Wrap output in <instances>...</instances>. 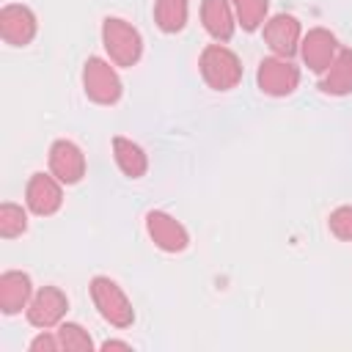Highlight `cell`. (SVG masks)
Here are the masks:
<instances>
[{"label":"cell","mask_w":352,"mask_h":352,"mask_svg":"<svg viewBox=\"0 0 352 352\" xmlns=\"http://www.w3.org/2000/svg\"><path fill=\"white\" fill-rule=\"evenodd\" d=\"M88 292H91L94 308L99 311V316H102L107 324H113V327H118V330L132 327V322H135V308H132L129 297L124 294V289H121L113 278H107V275H94L91 283H88Z\"/></svg>","instance_id":"1"},{"label":"cell","mask_w":352,"mask_h":352,"mask_svg":"<svg viewBox=\"0 0 352 352\" xmlns=\"http://www.w3.org/2000/svg\"><path fill=\"white\" fill-rule=\"evenodd\" d=\"M102 47L104 52L110 55V60L116 66H135L143 55V38H140V30L121 19V16H104L102 22Z\"/></svg>","instance_id":"2"},{"label":"cell","mask_w":352,"mask_h":352,"mask_svg":"<svg viewBox=\"0 0 352 352\" xmlns=\"http://www.w3.org/2000/svg\"><path fill=\"white\" fill-rule=\"evenodd\" d=\"M198 69H201L204 82L212 91H231L242 80V60L236 58L234 50H228L220 41L204 47V52L198 58Z\"/></svg>","instance_id":"3"},{"label":"cell","mask_w":352,"mask_h":352,"mask_svg":"<svg viewBox=\"0 0 352 352\" xmlns=\"http://www.w3.org/2000/svg\"><path fill=\"white\" fill-rule=\"evenodd\" d=\"M82 91L96 104H116L121 99V94H124V85H121V77L116 72V63L91 55L85 60V66H82Z\"/></svg>","instance_id":"4"},{"label":"cell","mask_w":352,"mask_h":352,"mask_svg":"<svg viewBox=\"0 0 352 352\" xmlns=\"http://www.w3.org/2000/svg\"><path fill=\"white\" fill-rule=\"evenodd\" d=\"M256 82L258 91L267 96H289L300 85V69L289 58H278V55L261 58L256 69Z\"/></svg>","instance_id":"5"},{"label":"cell","mask_w":352,"mask_h":352,"mask_svg":"<svg viewBox=\"0 0 352 352\" xmlns=\"http://www.w3.org/2000/svg\"><path fill=\"white\" fill-rule=\"evenodd\" d=\"M66 311H69V297L58 286H41L30 297V302L25 308V316H28V322L33 327L50 330V327H58L63 322Z\"/></svg>","instance_id":"6"},{"label":"cell","mask_w":352,"mask_h":352,"mask_svg":"<svg viewBox=\"0 0 352 352\" xmlns=\"http://www.w3.org/2000/svg\"><path fill=\"white\" fill-rule=\"evenodd\" d=\"M38 33V19L33 8L22 3H8L0 8V36L11 47H28Z\"/></svg>","instance_id":"7"},{"label":"cell","mask_w":352,"mask_h":352,"mask_svg":"<svg viewBox=\"0 0 352 352\" xmlns=\"http://www.w3.org/2000/svg\"><path fill=\"white\" fill-rule=\"evenodd\" d=\"M25 204H28V209H30L33 214H38V217L55 214V212L63 206V187H60V182H58L52 173L36 170V173L28 179Z\"/></svg>","instance_id":"8"},{"label":"cell","mask_w":352,"mask_h":352,"mask_svg":"<svg viewBox=\"0 0 352 352\" xmlns=\"http://www.w3.org/2000/svg\"><path fill=\"white\" fill-rule=\"evenodd\" d=\"M146 234H148V239H151L160 250H165V253H182V250H187V245H190L187 228H184L173 214H168V212H162V209H151V212L146 214Z\"/></svg>","instance_id":"9"},{"label":"cell","mask_w":352,"mask_h":352,"mask_svg":"<svg viewBox=\"0 0 352 352\" xmlns=\"http://www.w3.org/2000/svg\"><path fill=\"white\" fill-rule=\"evenodd\" d=\"M264 41L272 50V55L278 58H292L294 52H300V41H302V28L300 19L292 14H275L264 22Z\"/></svg>","instance_id":"10"},{"label":"cell","mask_w":352,"mask_h":352,"mask_svg":"<svg viewBox=\"0 0 352 352\" xmlns=\"http://www.w3.org/2000/svg\"><path fill=\"white\" fill-rule=\"evenodd\" d=\"M338 55V41L327 28H311L300 41V58L314 74H324Z\"/></svg>","instance_id":"11"},{"label":"cell","mask_w":352,"mask_h":352,"mask_svg":"<svg viewBox=\"0 0 352 352\" xmlns=\"http://www.w3.org/2000/svg\"><path fill=\"white\" fill-rule=\"evenodd\" d=\"M50 173L60 184H77L85 176V154L74 140H55L50 146Z\"/></svg>","instance_id":"12"},{"label":"cell","mask_w":352,"mask_h":352,"mask_svg":"<svg viewBox=\"0 0 352 352\" xmlns=\"http://www.w3.org/2000/svg\"><path fill=\"white\" fill-rule=\"evenodd\" d=\"M30 297H33V283H30L28 272L6 270L0 275V311L6 316H14L22 308H28Z\"/></svg>","instance_id":"13"},{"label":"cell","mask_w":352,"mask_h":352,"mask_svg":"<svg viewBox=\"0 0 352 352\" xmlns=\"http://www.w3.org/2000/svg\"><path fill=\"white\" fill-rule=\"evenodd\" d=\"M201 22H204V30L226 44L231 41L234 30H236V14H234V6L231 0H204L201 3Z\"/></svg>","instance_id":"14"},{"label":"cell","mask_w":352,"mask_h":352,"mask_svg":"<svg viewBox=\"0 0 352 352\" xmlns=\"http://www.w3.org/2000/svg\"><path fill=\"white\" fill-rule=\"evenodd\" d=\"M319 91L327 96H346L352 94V50H338L336 60L319 80Z\"/></svg>","instance_id":"15"},{"label":"cell","mask_w":352,"mask_h":352,"mask_svg":"<svg viewBox=\"0 0 352 352\" xmlns=\"http://www.w3.org/2000/svg\"><path fill=\"white\" fill-rule=\"evenodd\" d=\"M113 157H116V165L121 168V173H124L126 179H140V176H146V170H148V157H146V151H143L135 140H129V138H124V135H116V138H113Z\"/></svg>","instance_id":"16"},{"label":"cell","mask_w":352,"mask_h":352,"mask_svg":"<svg viewBox=\"0 0 352 352\" xmlns=\"http://www.w3.org/2000/svg\"><path fill=\"white\" fill-rule=\"evenodd\" d=\"M190 16V0H157L154 3V22L162 33L184 30Z\"/></svg>","instance_id":"17"},{"label":"cell","mask_w":352,"mask_h":352,"mask_svg":"<svg viewBox=\"0 0 352 352\" xmlns=\"http://www.w3.org/2000/svg\"><path fill=\"white\" fill-rule=\"evenodd\" d=\"M231 6H234V14H236V25L245 33H253L267 22L270 0H231Z\"/></svg>","instance_id":"18"},{"label":"cell","mask_w":352,"mask_h":352,"mask_svg":"<svg viewBox=\"0 0 352 352\" xmlns=\"http://www.w3.org/2000/svg\"><path fill=\"white\" fill-rule=\"evenodd\" d=\"M55 333H58L60 349H69V352H91L94 349L91 333L77 322H60Z\"/></svg>","instance_id":"19"},{"label":"cell","mask_w":352,"mask_h":352,"mask_svg":"<svg viewBox=\"0 0 352 352\" xmlns=\"http://www.w3.org/2000/svg\"><path fill=\"white\" fill-rule=\"evenodd\" d=\"M28 231V212L19 204H0V236L3 239H14L22 236Z\"/></svg>","instance_id":"20"},{"label":"cell","mask_w":352,"mask_h":352,"mask_svg":"<svg viewBox=\"0 0 352 352\" xmlns=\"http://www.w3.org/2000/svg\"><path fill=\"white\" fill-rule=\"evenodd\" d=\"M327 226H330V234L341 242H352V206L344 204V206H336L327 217Z\"/></svg>","instance_id":"21"},{"label":"cell","mask_w":352,"mask_h":352,"mask_svg":"<svg viewBox=\"0 0 352 352\" xmlns=\"http://www.w3.org/2000/svg\"><path fill=\"white\" fill-rule=\"evenodd\" d=\"M41 349H47V352H58L60 349V341H58V333H50V330H41L33 341H30V352H41Z\"/></svg>","instance_id":"22"},{"label":"cell","mask_w":352,"mask_h":352,"mask_svg":"<svg viewBox=\"0 0 352 352\" xmlns=\"http://www.w3.org/2000/svg\"><path fill=\"white\" fill-rule=\"evenodd\" d=\"M102 349H132V344L129 341H118V338H107L102 344Z\"/></svg>","instance_id":"23"}]
</instances>
